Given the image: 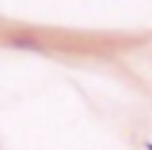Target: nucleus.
Returning <instances> with one entry per match:
<instances>
[{"label":"nucleus","mask_w":152,"mask_h":150,"mask_svg":"<svg viewBox=\"0 0 152 150\" xmlns=\"http://www.w3.org/2000/svg\"><path fill=\"white\" fill-rule=\"evenodd\" d=\"M13 46H20V48H38L36 38H13Z\"/></svg>","instance_id":"1"}]
</instances>
